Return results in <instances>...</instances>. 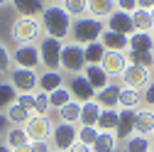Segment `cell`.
<instances>
[{
    "label": "cell",
    "instance_id": "1",
    "mask_svg": "<svg viewBox=\"0 0 154 152\" xmlns=\"http://www.w3.org/2000/svg\"><path fill=\"white\" fill-rule=\"evenodd\" d=\"M71 25H73V17L61 5H47L44 8V12H42V30H44L47 37L66 42L71 37Z\"/></svg>",
    "mask_w": 154,
    "mask_h": 152
},
{
    "label": "cell",
    "instance_id": "2",
    "mask_svg": "<svg viewBox=\"0 0 154 152\" xmlns=\"http://www.w3.org/2000/svg\"><path fill=\"white\" fill-rule=\"evenodd\" d=\"M103 32H105V22L103 20H95L91 15H83V17H76L73 25H71V42L86 47L91 42H100Z\"/></svg>",
    "mask_w": 154,
    "mask_h": 152
},
{
    "label": "cell",
    "instance_id": "3",
    "mask_svg": "<svg viewBox=\"0 0 154 152\" xmlns=\"http://www.w3.org/2000/svg\"><path fill=\"white\" fill-rule=\"evenodd\" d=\"M10 37L15 44H37L42 37V22L37 17H22L17 15L10 25Z\"/></svg>",
    "mask_w": 154,
    "mask_h": 152
},
{
    "label": "cell",
    "instance_id": "4",
    "mask_svg": "<svg viewBox=\"0 0 154 152\" xmlns=\"http://www.w3.org/2000/svg\"><path fill=\"white\" fill-rule=\"evenodd\" d=\"M86 66V59H83V47L76 44V42H64L61 44V71L76 76L81 74Z\"/></svg>",
    "mask_w": 154,
    "mask_h": 152
},
{
    "label": "cell",
    "instance_id": "5",
    "mask_svg": "<svg viewBox=\"0 0 154 152\" xmlns=\"http://www.w3.org/2000/svg\"><path fill=\"white\" fill-rule=\"evenodd\" d=\"M61 44L59 40H54V37H39V42H37V47H39V62L42 66L47 69H61Z\"/></svg>",
    "mask_w": 154,
    "mask_h": 152
},
{
    "label": "cell",
    "instance_id": "6",
    "mask_svg": "<svg viewBox=\"0 0 154 152\" xmlns=\"http://www.w3.org/2000/svg\"><path fill=\"white\" fill-rule=\"evenodd\" d=\"M10 74V84L17 93H34L39 88V74L34 69H22V66H15L8 71Z\"/></svg>",
    "mask_w": 154,
    "mask_h": 152
},
{
    "label": "cell",
    "instance_id": "7",
    "mask_svg": "<svg viewBox=\"0 0 154 152\" xmlns=\"http://www.w3.org/2000/svg\"><path fill=\"white\" fill-rule=\"evenodd\" d=\"M120 81H122V86L125 88H134V91H142L149 81H152V71H149V66H140V64H127V69L122 71V76H120Z\"/></svg>",
    "mask_w": 154,
    "mask_h": 152
},
{
    "label": "cell",
    "instance_id": "8",
    "mask_svg": "<svg viewBox=\"0 0 154 152\" xmlns=\"http://www.w3.org/2000/svg\"><path fill=\"white\" fill-rule=\"evenodd\" d=\"M51 130H54V123L49 116H29V120L25 123V132L29 142H39V140H49L51 138Z\"/></svg>",
    "mask_w": 154,
    "mask_h": 152
},
{
    "label": "cell",
    "instance_id": "9",
    "mask_svg": "<svg viewBox=\"0 0 154 152\" xmlns=\"http://www.w3.org/2000/svg\"><path fill=\"white\" fill-rule=\"evenodd\" d=\"M51 147H56V150H71V145L79 140V128L76 125H71V123H56L54 125V130H51Z\"/></svg>",
    "mask_w": 154,
    "mask_h": 152
},
{
    "label": "cell",
    "instance_id": "10",
    "mask_svg": "<svg viewBox=\"0 0 154 152\" xmlns=\"http://www.w3.org/2000/svg\"><path fill=\"white\" fill-rule=\"evenodd\" d=\"M10 54H12V64L22 66V69H34L37 71V66L42 64L39 62V47L37 44H17L15 52H10Z\"/></svg>",
    "mask_w": 154,
    "mask_h": 152
},
{
    "label": "cell",
    "instance_id": "11",
    "mask_svg": "<svg viewBox=\"0 0 154 152\" xmlns=\"http://www.w3.org/2000/svg\"><path fill=\"white\" fill-rule=\"evenodd\" d=\"M127 64H130V56H127V52H108L105 49V54H103V62H100V66L105 69V74L110 76H122V71L127 69Z\"/></svg>",
    "mask_w": 154,
    "mask_h": 152
},
{
    "label": "cell",
    "instance_id": "12",
    "mask_svg": "<svg viewBox=\"0 0 154 152\" xmlns=\"http://www.w3.org/2000/svg\"><path fill=\"white\" fill-rule=\"evenodd\" d=\"M69 91H71L73 101H79V103H88V101H95V88L88 84V79H86L83 74H76V76H71Z\"/></svg>",
    "mask_w": 154,
    "mask_h": 152
},
{
    "label": "cell",
    "instance_id": "13",
    "mask_svg": "<svg viewBox=\"0 0 154 152\" xmlns=\"http://www.w3.org/2000/svg\"><path fill=\"white\" fill-rule=\"evenodd\" d=\"M105 30L118 32V34H125V37H130L132 32H137V30H134V22H132V15H130V12H122V10H115L108 20H105Z\"/></svg>",
    "mask_w": 154,
    "mask_h": 152
},
{
    "label": "cell",
    "instance_id": "14",
    "mask_svg": "<svg viewBox=\"0 0 154 152\" xmlns=\"http://www.w3.org/2000/svg\"><path fill=\"white\" fill-rule=\"evenodd\" d=\"M152 49H154V37H152V32H132V34H130L127 54H152Z\"/></svg>",
    "mask_w": 154,
    "mask_h": 152
},
{
    "label": "cell",
    "instance_id": "15",
    "mask_svg": "<svg viewBox=\"0 0 154 152\" xmlns=\"http://www.w3.org/2000/svg\"><path fill=\"white\" fill-rule=\"evenodd\" d=\"M81 74H83L86 79H88V84L95 88V93H98L100 88H105V86L110 84V76L105 74V69H103L100 64H86Z\"/></svg>",
    "mask_w": 154,
    "mask_h": 152
},
{
    "label": "cell",
    "instance_id": "16",
    "mask_svg": "<svg viewBox=\"0 0 154 152\" xmlns=\"http://www.w3.org/2000/svg\"><path fill=\"white\" fill-rule=\"evenodd\" d=\"M134 118H137V110H122L120 108V118H118V128H115V135L118 140H127L134 135Z\"/></svg>",
    "mask_w": 154,
    "mask_h": 152
},
{
    "label": "cell",
    "instance_id": "17",
    "mask_svg": "<svg viewBox=\"0 0 154 152\" xmlns=\"http://www.w3.org/2000/svg\"><path fill=\"white\" fill-rule=\"evenodd\" d=\"M120 91L122 86L120 84H108L105 88H100L98 93H95V101H98L100 108H118V101H120Z\"/></svg>",
    "mask_w": 154,
    "mask_h": 152
},
{
    "label": "cell",
    "instance_id": "18",
    "mask_svg": "<svg viewBox=\"0 0 154 152\" xmlns=\"http://www.w3.org/2000/svg\"><path fill=\"white\" fill-rule=\"evenodd\" d=\"M64 86V74L59 69H47L39 74V88L37 91H44V93H54L56 88Z\"/></svg>",
    "mask_w": 154,
    "mask_h": 152
},
{
    "label": "cell",
    "instance_id": "19",
    "mask_svg": "<svg viewBox=\"0 0 154 152\" xmlns=\"http://www.w3.org/2000/svg\"><path fill=\"white\" fill-rule=\"evenodd\" d=\"M134 132L137 135L149 138L154 132V110L152 108H140L137 110V118H134Z\"/></svg>",
    "mask_w": 154,
    "mask_h": 152
},
{
    "label": "cell",
    "instance_id": "20",
    "mask_svg": "<svg viewBox=\"0 0 154 152\" xmlns=\"http://www.w3.org/2000/svg\"><path fill=\"white\" fill-rule=\"evenodd\" d=\"M12 8L22 17H39L47 8L44 0H12Z\"/></svg>",
    "mask_w": 154,
    "mask_h": 152
},
{
    "label": "cell",
    "instance_id": "21",
    "mask_svg": "<svg viewBox=\"0 0 154 152\" xmlns=\"http://www.w3.org/2000/svg\"><path fill=\"white\" fill-rule=\"evenodd\" d=\"M100 44H103L108 52H127L130 37H125V34H118V32H110V30H105V32L100 34Z\"/></svg>",
    "mask_w": 154,
    "mask_h": 152
},
{
    "label": "cell",
    "instance_id": "22",
    "mask_svg": "<svg viewBox=\"0 0 154 152\" xmlns=\"http://www.w3.org/2000/svg\"><path fill=\"white\" fill-rule=\"evenodd\" d=\"M115 12V0H88V15L95 20H108Z\"/></svg>",
    "mask_w": 154,
    "mask_h": 152
},
{
    "label": "cell",
    "instance_id": "23",
    "mask_svg": "<svg viewBox=\"0 0 154 152\" xmlns=\"http://www.w3.org/2000/svg\"><path fill=\"white\" fill-rule=\"evenodd\" d=\"M118 118H120V108H103L95 128H98L100 132H115V128H118Z\"/></svg>",
    "mask_w": 154,
    "mask_h": 152
},
{
    "label": "cell",
    "instance_id": "24",
    "mask_svg": "<svg viewBox=\"0 0 154 152\" xmlns=\"http://www.w3.org/2000/svg\"><path fill=\"white\" fill-rule=\"evenodd\" d=\"M140 106H142V91H134V88H125L122 86L118 108H122V110H140Z\"/></svg>",
    "mask_w": 154,
    "mask_h": 152
},
{
    "label": "cell",
    "instance_id": "25",
    "mask_svg": "<svg viewBox=\"0 0 154 152\" xmlns=\"http://www.w3.org/2000/svg\"><path fill=\"white\" fill-rule=\"evenodd\" d=\"M118 135L115 132H98V138H95V142L91 145L93 152H118Z\"/></svg>",
    "mask_w": 154,
    "mask_h": 152
},
{
    "label": "cell",
    "instance_id": "26",
    "mask_svg": "<svg viewBox=\"0 0 154 152\" xmlns=\"http://www.w3.org/2000/svg\"><path fill=\"white\" fill-rule=\"evenodd\" d=\"M100 106H98V101H88V103H81V125H93L95 128V123H98V118H100Z\"/></svg>",
    "mask_w": 154,
    "mask_h": 152
},
{
    "label": "cell",
    "instance_id": "27",
    "mask_svg": "<svg viewBox=\"0 0 154 152\" xmlns=\"http://www.w3.org/2000/svg\"><path fill=\"white\" fill-rule=\"evenodd\" d=\"M5 145H8V147H12V150H17V147H25V145H29V138H27L25 128H17V125L8 128V132H5Z\"/></svg>",
    "mask_w": 154,
    "mask_h": 152
},
{
    "label": "cell",
    "instance_id": "28",
    "mask_svg": "<svg viewBox=\"0 0 154 152\" xmlns=\"http://www.w3.org/2000/svg\"><path fill=\"white\" fill-rule=\"evenodd\" d=\"M59 120L76 125V123L81 120V103H79V101H69L66 106H61V108H59Z\"/></svg>",
    "mask_w": 154,
    "mask_h": 152
},
{
    "label": "cell",
    "instance_id": "29",
    "mask_svg": "<svg viewBox=\"0 0 154 152\" xmlns=\"http://www.w3.org/2000/svg\"><path fill=\"white\" fill-rule=\"evenodd\" d=\"M29 116L32 113L29 110H25L22 106H10L8 110H5V118H8V123H12V125H17V128H25V123L29 120Z\"/></svg>",
    "mask_w": 154,
    "mask_h": 152
},
{
    "label": "cell",
    "instance_id": "30",
    "mask_svg": "<svg viewBox=\"0 0 154 152\" xmlns=\"http://www.w3.org/2000/svg\"><path fill=\"white\" fill-rule=\"evenodd\" d=\"M103 54H105V47L100 42H91L83 47V59L86 64H100L103 62Z\"/></svg>",
    "mask_w": 154,
    "mask_h": 152
},
{
    "label": "cell",
    "instance_id": "31",
    "mask_svg": "<svg viewBox=\"0 0 154 152\" xmlns=\"http://www.w3.org/2000/svg\"><path fill=\"white\" fill-rule=\"evenodd\" d=\"M149 150H152V142L144 135H137V132H134L132 138L125 140V152H149Z\"/></svg>",
    "mask_w": 154,
    "mask_h": 152
},
{
    "label": "cell",
    "instance_id": "32",
    "mask_svg": "<svg viewBox=\"0 0 154 152\" xmlns=\"http://www.w3.org/2000/svg\"><path fill=\"white\" fill-rule=\"evenodd\" d=\"M132 22H134V30L137 32H152V27H154V20H152L149 10H134Z\"/></svg>",
    "mask_w": 154,
    "mask_h": 152
},
{
    "label": "cell",
    "instance_id": "33",
    "mask_svg": "<svg viewBox=\"0 0 154 152\" xmlns=\"http://www.w3.org/2000/svg\"><path fill=\"white\" fill-rule=\"evenodd\" d=\"M61 8L76 20V17L88 15V0H61Z\"/></svg>",
    "mask_w": 154,
    "mask_h": 152
},
{
    "label": "cell",
    "instance_id": "34",
    "mask_svg": "<svg viewBox=\"0 0 154 152\" xmlns=\"http://www.w3.org/2000/svg\"><path fill=\"white\" fill-rule=\"evenodd\" d=\"M69 101H73L69 86H61V88H56L54 93H49V103H51V108H56V110H59L61 106H66Z\"/></svg>",
    "mask_w": 154,
    "mask_h": 152
},
{
    "label": "cell",
    "instance_id": "35",
    "mask_svg": "<svg viewBox=\"0 0 154 152\" xmlns=\"http://www.w3.org/2000/svg\"><path fill=\"white\" fill-rule=\"evenodd\" d=\"M15 101H17V91L12 88V84L10 81H5V84H0V108H10V106H15Z\"/></svg>",
    "mask_w": 154,
    "mask_h": 152
},
{
    "label": "cell",
    "instance_id": "36",
    "mask_svg": "<svg viewBox=\"0 0 154 152\" xmlns=\"http://www.w3.org/2000/svg\"><path fill=\"white\" fill-rule=\"evenodd\" d=\"M51 103H49V93L44 91H34V116H49Z\"/></svg>",
    "mask_w": 154,
    "mask_h": 152
},
{
    "label": "cell",
    "instance_id": "37",
    "mask_svg": "<svg viewBox=\"0 0 154 152\" xmlns=\"http://www.w3.org/2000/svg\"><path fill=\"white\" fill-rule=\"evenodd\" d=\"M98 132H100V130L93 128V125H81V128H79V142H83V145L91 147V145L95 142V138H98Z\"/></svg>",
    "mask_w": 154,
    "mask_h": 152
},
{
    "label": "cell",
    "instance_id": "38",
    "mask_svg": "<svg viewBox=\"0 0 154 152\" xmlns=\"http://www.w3.org/2000/svg\"><path fill=\"white\" fill-rule=\"evenodd\" d=\"M142 106L154 110V79H152V81L142 88Z\"/></svg>",
    "mask_w": 154,
    "mask_h": 152
},
{
    "label": "cell",
    "instance_id": "39",
    "mask_svg": "<svg viewBox=\"0 0 154 152\" xmlns=\"http://www.w3.org/2000/svg\"><path fill=\"white\" fill-rule=\"evenodd\" d=\"M10 64H12V54H10V49L3 42H0V74L10 71Z\"/></svg>",
    "mask_w": 154,
    "mask_h": 152
},
{
    "label": "cell",
    "instance_id": "40",
    "mask_svg": "<svg viewBox=\"0 0 154 152\" xmlns=\"http://www.w3.org/2000/svg\"><path fill=\"white\" fill-rule=\"evenodd\" d=\"M17 106H22L25 110H29V113H34V93H17V101H15Z\"/></svg>",
    "mask_w": 154,
    "mask_h": 152
},
{
    "label": "cell",
    "instance_id": "41",
    "mask_svg": "<svg viewBox=\"0 0 154 152\" xmlns=\"http://www.w3.org/2000/svg\"><path fill=\"white\" fill-rule=\"evenodd\" d=\"M115 10H122V12H134L137 10V0H115Z\"/></svg>",
    "mask_w": 154,
    "mask_h": 152
},
{
    "label": "cell",
    "instance_id": "42",
    "mask_svg": "<svg viewBox=\"0 0 154 152\" xmlns=\"http://www.w3.org/2000/svg\"><path fill=\"white\" fill-rule=\"evenodd\" d=\"M130 62L132 64H140V66H154L152 54H130Z\"/></svg>",
    "mask_w": 154,
    "mask_h": 152
},
{
    "label": "cell",
    "instance_id": "43",
    "mask_svg": "<svg viewBox=\"0 0 154 152\" xmlns=\"http://www.w3.org/2000/svg\"><path fill=\"white\" fill-rule=\"evenodd\" d=\"M32 152H51V142L49 140H39V142H29Z\"/></svg>",
    "mask_w": 154,
    "mask_h": 152
},
{
    "label": "cell",
    "instance_id": "44",
    "mask_svg": "<svg viewBox=\"0 0 154 152\" xmlns=\"http://www.w3.org/2000/svg\"><path fill=\"white\" fill-rule=\"evenodd\" d=\"M69 152H93V150H91L88 145H83V142H79V140H76V142L71 145V150H69Z\"/></svg>",
    "mask_w": 154,
    "mask_h": 152
},
{
    "label": "cell",
    "instance_id": "45",
    "mask_svg": "<svg viewBox=\"0 0 154 152\" xmlns=\"http://www.w3.org/2000/svg\"><path fill=\"white\" fill-rule=\"evenodd\" d=\"M154 0H137V10H152Z\"/></svg>",
    "mask_w": 154,
    "mask_h": 152
},
{
    "label": "cell",
    "instance_id": "46",
    "mask_svg": "<svg viewBox=\"0 0 154 152\" xmlns=\"http://www.w3.org/2000/svg\"><path fill=\"white\" fill-rule=\"evenodd\" d=\"M8 132V118H5V113H0V135H5Z\"/></svg>",
    "mask_w": 154,
    "mask_h": 152
},
{
    "label": "cell",
    "instance_id": "47",
    "mask_svg": "<svg viewBox=\"0 0 154 152\" xmlns=\"http://www.w3.org/2000/svg\"><path fill=\"white\" fill-rule=\"evenodd\" d=\"M12 152H32V150H29V145H25V147H17V150H12Z\"/></svg>",
    "mask_w": 154,
    "mask_h": 152
},
{
    "label": "cell",
    "instance_id": "48",
    "mask_svg": "<svg viewBox=\"0 0 154 152\" xmlns=\"http://www.w3.org/2000/svg\"><path fill=\"white\" fill-rule=\"evenodd\" d=\"M0 152H12V147H8V145H3V142H0Z\"/></svg>",
    "mask_w": 154,
    "mask_h": 152
},
{
    "label": "cell",
    "instance_id": "49",
    "mask_svg": "<svg viewBox=\"0 0 154 152\" xmlns=\"http://www.w3.org/2000/svg\"><path fill=\"white\" fill-rule=\"evenodd\" d=\"M44 3H47V5H59L61 0H44Z\"/></svg>",
    "mask_w": 154,
    "mask_h": 152
},
{
    "label": "cell",
    "instance_id": "50",
    "mask_svg": "<svg viewBox=\"0 0 154 152\" xmlns=\"http://www.w3.org/2000/svg\"><path fill=\"white\" fill-rule=\"evenodd\" d=\"M8 3H12V0H0V8H3V5H8Z\"/></svg>",
    "mask_w": 154,
    "mask_h": 152
},
{
    "label": "cell",
    "instance_id": "51",
    "mask_svg": "<svg viewBox=\"0 0 154 152\" xmlns=\"http://www.w3.org/2000/svg\"><path fill=\"white\" fill-rule=\"evenodd\" d=\"M149 142H152V147H154V132H152V135H149Z\"/></svg>",
    "mask_w": 154,
    "mask_h": 152
},
{
    "label": "cell",
    "instance_id": "52",
    "mask_svg": "<svg viewBox=\"0 0 154 152\" xmlns=\"http://www.w3.org/2000/svg\"><path fill=\"white\" fill-rule=\"evenodd\" d=\"M149 15H152V20H154V8H152V10H149Z\"/></svg>",
    "mask_w": 154,
    "mask_h": 152
},
{
    "label": "cell",
    "instance_id": "53",
    "mask_svg": "<svg viewBox=\"0 0 154 152\" xmlns=\"http://www.w3.org/2000/svg\"><path fill=\"white\" fill-rule=\"evenodd\" d=\"M51 152H66V150H51Z\"/></svg>",
    "mask_w": 154,
    "mask_h": 152
},
{
    "label": "cell",
    "instance_id": "54",
    "mask_svg": "<svg viewBox=\"0 0 154 152\" xmlns=\"http://www.w3.org/2000/svg\"><path fill=\"white\" fill-rule=\"evenodd\" d=\"M152 62H154V49H152Z\"/></svg>",
    "mask_w": 154,
    "mask_h": 152
},
{
    "label": "cell",
    "instance_id": "55",
    "mask_svg": "<svg viewBox=\"0 0 154 152\" xmlns=\"http://www.w3.org/2000/svg\"><path fill=\"white\" fill-rule=\"evenodd\" d=\"M152 37H154V27H152Z\"/></svg>",
    "mask_w": 154,
    "mask_h": 152
},
{
    "label": "cell",
    "instance_id": "56",
    "mask_svg": "<svg viewBox=\"0 0 154 152\" xmlns=\"http://www.w3.org/2000/svg\"><path fill=\"white\" fill-rule=\"evenodd\" d=\"M149 152H154V147H152V150H149Z\"/></svg>",
    "mask_w": 154,
    "mask_h": 152
},
{
    "label": "cell",
    "instance_id": "57",
    "mask_svg": "<svg viewBox=\"0 0 154 152\" xmlns=\"http://www.w3.org/2000/svg\"><path fill=\"white\" fill-rule=\"evenodd\" d=\"M152 79H154V74H152Z\"/></svg>",
    "mask_w": 154,
    "mask_h": 152
}]
</instances>
